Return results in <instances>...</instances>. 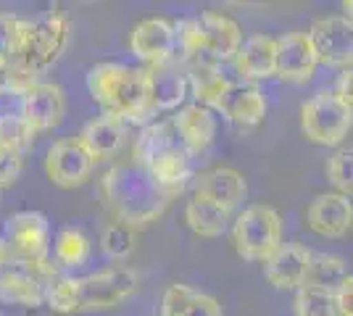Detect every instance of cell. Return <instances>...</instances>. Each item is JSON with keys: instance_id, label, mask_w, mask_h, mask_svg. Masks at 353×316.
I'll return each mask as SVG.
<instances>
[{"instance_id": "6da1fadb", "label": "cell", "mask_w": 353, "mask_h": 316, "mask_svg": "<svg viewBox=\"0 0 353 316\" xmlns=\"http://www.w3.org/2000/svg\"><path fill=\"white\" fill-rule=\"evenodd\" d=\"M101 193L117 222L140 229L159 222L179 193L153 180V174L137 161H121L101 177Z\"/></svg>"}, {"instance_id": "7a4b0ae2", "label": "cell", "mask_w": 353, "mask_h": 316, "mask_svg": "<svg viewBox=\"0 0 353 316\" xmlns=\"http://www.w3.org/2000/svg\"><path fill=\"white\" fill-rule=\"evenodd\" d=\"M88 90L92 101L105 111V116H114L119 121H145L153 116L148 108L145 69L98 63L90 69Z\"/></svg>"}, {"instance_id": "3957f363", "label": "cell", "mask_w": 353, "mask_h": 316, "mask_svg": "<svg viewBox=\"0 0 353 316\" xmlns=\"http://www.w3.org/2000/svg\"><path fill=\"white\" fill-rule=\"evenodd\" d=\"M153 174V180L182 193L185 180L190 177V153L179 143L172 121H156L145 127L134 143V158Z\"/></svg>"}, {"instance_id": "277c9868", "label": "cell", "mask_w": 353, "mask_h": 316, "mask_svg": "<svg viewBox=\"0 0 353 316\" xmlns=\"http://www.w3.org/2000/svg\"><path fill=\"white\" fill-rule=\"evenodd\" d=\"M232 245L245 261H266L282 245V219L272 206H248L235 219Z\"/></svg>"}, {"instance_id": "5b68a950", "label": "cell", "mask_w": 353, "mask_h": 316, "mask_svg": "<svg viewBox=\"0 0 353 316\" xmlns=\"http://www.w3.org/2000/svg\"><path fill=\"white\" fill-rule=\"evenodd\" d=\"M301 132L316 145H340L351 132V108L332 92H316L301 108Z\"/></svg>"}, {"instance_id": "8992f818", "label": "cell", "mask_w": 353, "mask_h": 316, "mask_svg": "<svg viewBox=\"0 0 353 316\" xmlns=\"http://www.w3.org/2000/svg\"><path fill=\"white\" fill-rule=\"evenodd\" d=\"M140 287L137 271L130 266L98 271L77 280V311H105L127 298H132Z\"/></svg>"}, {"instance_id": "52a82bcc", "label": "cell", "mask_w": 353, "mask_h": 316, "mask_svg": "<svg viewBox=\"0 0 353 316\" xmlns=\"http://www.w3.org/2000/svg\"><path fill=\"white\" fill-rule=\"evenodd\" d=\"M6 248L11 261L34 264L48 261V242H50V224L40 211H21L6 227Z\"/></svg>"}, {"instance_id": "ba28073f", "label": "cell", "mask_w": 353, "mask_h": 316, "mask_svg": "<svg viewBox=\"0 0 353 316\" xmlns=\"http://www.w3.org/2000/svg\"><path fill=\"white\" fill-rule=\"evenodd\" d=\"M92 169H95V158L79 143V137H63L45 153V174L56 187H63V190L85 185Z\"/></svg>"}, {"instance_id": "9c48e42d", "label": "cell", "mask_w": 353, "mask_h": 316, "mask_svg": "<svg viewBox=\"0 0 353 316\" xmlns=\"http://www.w3.org/2000/svg\"><path fill=\"white\" fill-rule=\"evenodd\" d=\"M66 116V95L53 82H32L19 95V119L32 135L59 127Z\"/></svg>"}, {"instance_id": "30bf717a", "label": "cell", "mask_w": 353, "mask_h": 316, "mask_svg": "<svg viewBox=\"0 0 353 316\" xmlns=\"http://www.w3.org/2000/svg\"><path fill=\"white\" fill-rule=\"evenodd\" d=\"M316 53V61L327 66H343L351 69L353 59V32L348 16H327L316 19L306 32Z\"/></svg>"}, {"instance_id": "8fae6325", "label": "cell", "mask_w": 353, "mask_h": 316, "mask_svg": "<svg viewBox=\"0 0 353 316\" xmlns=\"http://www.w3.org/2000/svg\"><path fill=\"white\" fill-rule=\"evenodd\" d=\"M130 50L150 66L172 61L176 53L174 21H169L163 16H148L143 21H137L130 34Z\"/></svg>"}, {"instance_id": "7c38bea8", "label": "cell", "mask_w": 353, "mask_h": 316, "mask_svg": "<svg viewBox=\"0 0 353 316\" xmlns=\"http://www.w3.org/2000/svg\"><path fill=\"white\" fill-rule=\"evenodd\" d=\"M316 53L306 32H290L280 40H274V74L282 82L303 85L314 76Z\"/></svg>"}, {"instance_id": "4fadbf2b", "label": "cell", "mask_w": 353, "mask_h": 316, "mask_svg": "<svg viewBox=\"0 0 353 316\" xmlns=\"http://www.w3.org/2000/svg\"><path fill=\"white\" fill-rule=\"evenodd\" d=\"M148 108L156 116L159 111H172L188 98V72L182 63H174V59L159 63V66H148Z\"/></svg>"}, {"instance_id": "5bb4252c", "label": "cell", "mask_w": 353, "mask_h": 316, "mask_svg": "<svg viewBox=\"0 0 353 316\" xmlns=\"http://www.w3.org/2000/svg\"><path fill=\"white\" fill-rule=\"evenodd\" d=\"M69 16L61 8H50L43 19L32 21V53L37 72H45L61 59V53L69 45Z\"/></svg>"}, {"instance_id": "9a60e30c", "label": "cell", "mask_w": 353, "mask_h": 316, "mask_svg": "<svg viewBox=\"0 0 353 316\" xmlns=\"http://www.w3.org/2000/svg\"><path fill=\"white\" fill-rule=\"evenodd\" d=\"M353 219L351 198L340 196V193H322L309 203L306 209V224L311 232L322 235V238H343L348 235Z\"/></svg>"}, {"instance_id": "2e32d148", "label": "cell", "mask_w": 353, "mask_h": 316, "mask_svg": "<svg viewBox=\"0 0 353 316\" xmlns=\"http://www.w3.org/2000/svg\"><path fill=\"white\" fill-rule=\"evenodd\" d=\"M216 108L232 124L248 129V127H256V124L264 121L266 98L264 92L259 90L256 85H250V82H230L227 90L221 92Z\"/></svg>"}, {"instance_id": "e0dca14e", "label": "cell", "mask_w": 353, "mask_h": 316, "mask_svg": "<svg viewBox=\"0 0 353 316\" xmlns=\"http://www.w3.org/2000/svg\"><path fill=\"white\" fill-rule=\"evenodd\" d=\"M245 193H248L245 177L232 166H214V169L203 171L195 182V196L230 211V213L245 198Z\"/></svg>"}, {"instance_id": "ac0fdd59", "label": "cell", "mask_w": 353, "mask_h": 316, "mask_svg": "<svg viewBox=\"0 0 353 316\" xmlns=\"http://www.w3.org/2000/svg\"><path fill=\"white\" fill-rule=\"evenodd\" d=\"M311 251L298 242H285L264 261L266 280L280 290H298L306 282Z\"/></svg>"}, {"instance_id": "d6986e66", "label": "cell", "mask_w": 353, "mask_h": 316, "mask_svg": "<svg viewBox=\"0 0 353 316\" xmlns=\"http://www.w3.org/2000/svg\"><path fill=\"white\" fill-rule=\"evenodd\" d=\"M172 127L188 153H203L216 137V119L211 116L206 105L198 103L179 108L172 119Z\"/></svg>"}, {"instance_id": "ffe728a7", "label": "cell", "mask_w": 353, "mask_h": 316, "mask_svg": "<svg viewBox=\"0 0 353 316\" xmlns=\"http://www.w3.org/2000/svg\"><path fill=\"white\" fill-rule=\"evenodd\" d=\"M201 34L208 43L211 53L216 56V61H230L235 59L237 48L243 45V32L237 27L235 19L219 14V11H203L201 16H195Z\"/></svg>"}, {"instance_id": "44dd1931", "label": "cell", "mask_w": 353, "mask_h": 316, "mask_svg": "<svg viewBox=\"0 0 353 316\" xmlns=\"http://www.w3.org/2000/svg\"><path fill=\"white\" fill-rule=\"evenodd\" d=\"M124 137H127V124L103 114L85 124V129L79 132V143L88 148V153L95 161H105L121 151Z\"/></svg>"}, {"instance_id": "7402d4cb", "label": "cell", "mask_w": 353, "mask_h": 316, "mask_svg": "<svg viewBox=\"0 0 353 316\" xmlns=\"http://www.w3.org/2000/svg\"><path fill=\"white\" fill-rule=\"evenodd\" d=\"M0 301L24 306V308H37L45 301V287L32 271L14 261L0 269Z\"/></svg>"}, {"instance_id": "603a6c76", "label": "cell", "mask_w": 353, "mask_h": 316, "mask_svg": "<svg viewBox=\"0 0 353 316\" xmlns=\"http://www.w3.org/2000/svg\"><path fill=\"white\" fill-rule=\"evenodd\" d=\"M235 69L237 74L248 82L269 79L274 76V37L269 34H253L237 48L235 53Z\"/></svg>"}, {"instance_id": "cb8c5ba5", "label": "cell", "mask_w": 353, "mask_h": 316, "mask_svg": "<svg viewBox=\"0 0 353 316\" xmlns=\"http://www.w3.org/2000/svg\"><path fill=\"white\" fill-rule=\"evenodd\" d=\"M161 311L163 316H221V306L206 293L188 285H172L163 293Z\"/></svg>"}, {"instance_id": "d4e9b609", "label": "cell", "mask_w": 353, "mask_h": 316, "mask_svg": "<svg viewBox=\"0 0 353 316\" xmlns=\"http://www.w3.org/2000/svg\"><path fill=\"white\" fill-rule=\"evenodd\" d=\"M185 222L198 238H221L227 222H230V211L219 209L214 203H208L203 198L192 196L185 206Z\"/></svg>"}, {"instance_id": "484cf974", "label": "cell", "mask_w": 353, "mask_h": 316, "mask_svg": "<svg viewBox=\"0 0 353 316\" xmlns=\"http://www.w3.org/2000/svg\"><path fill=\"white\" fill-rule=\"evenodd\" d=\"M351 277L348 264L340 256H327V253H311L309 271H306V282L303 287H314V290H324V293H335L343 280Z\"/></svg>"}, {"instance_id": "4316f807", "label": "cell", "mask_w": 353, "mask_h": 316, "mask_svg": "<svg viewBox=\"0 0 353 316\" xmlns=\"http://www.w3.org/2000/svg\"><path fill=\"white\" fill-rule=\"evenodd\" d=\"M188 72V85L190 92L198 98V105H214L219 103L221 92L227 90L230 79L221 74L219 66H185Z\"/></svg>"}, {"instance_id": "83f0119b", "label": "cell", "mask_w": 353, "mask_h": 316, "mask_svg": "<svg viewBox=\"0 0 353 316\" xmlns=\"http://www.w3.org/2000/svg\"><path fill=\"white\" fill-rule=\"evenodd\" d=\"M90 256V240L85 232L74 229V227H66L61 229L59 238H56V261L61 266H82Z\"/></svg>"}, {"instance_id": "f1b7e54d", "label": "cell", "mask_w": 353, "mask_h": 316, "mask_svg": "<svg viewBox=\"0 0 353 316\" xmlns=\"http://www.w3.org/2000/svg\"><path fill=\"white\" fill-rule=\"evenodd\" d=\"M134 242H137V235H134L132 227L121 224V222H111V224L103 227L101 232V248L108 258L114 261H124V258L132 256Z\"/></svg>"}, {"instance_id": "f546056e", "label": "cell", "mask_w": 353, "mask_h": 316, "mask_svg": "<svg viewBox=\"0 0 353 316\" xmlns=\"http://www.w3.org/2000/svg\"><path fill=\"white\" fill-rule=\"evenodd\" d=\"M45 301L56 314H74L77 311V280L56 277L45 290Z\"/></svg>"}, {"instance_id": "4dcf8cb0", "label": "cell", "mask_w": 353, "mask_h": 316, "mask_svg": "<svg viewBox=\"0 0 353 316\" xmlns=\"http://www.w3.org/2000/svg\"><path fill=\"white\" fill-rule=\"evenodd\" d=\"M295 316H335L332 293L314 290V287H298V295H295Z\"/></svg>"}, {"instance_id": "1f68e13d", "label": "cell", "mask_w": 353, "mask_h": 316, "mask_svg": "<svg viewBox=\"0 0 353 316\" xmlns=\"http://www.w3.org/2000/svg\"><path fill=\"white\" fill-rule=\"evenodd\" d=\"M327 177L338 187L340 196L351 198L353 193V153L351 148H340L327 164Z\"/></svg>"}, {"instance_id": "d6a6232c", "label": "cell", "mask_w": 353, "mask_h": 316, "mask_svg": "<svg viewBox=\"0 0 353 316\" xmlns=\"http://www.w3.org/2000/svg\"><path fill=\"white\" fill-rule=\"evenodd\" d=\"M32 132L27 129V124L19 119V114H3L0 116V145L14 148L19 153H27L32 148Z\"/></svg>"}, {"instance_id": "836d02e7", "label": "cell", "mask_w": 353, "mask_h": 316, "mask_svg": "<svg viewBox=\"0 0 353 316\" xmlns=\"http://www.w3.org/2000/svg\"><path fill=\"white\" fill-rule=\"evenodd\" d=\"M21 166H24V153L0 145V187L14 185L21 174Z\"/></svg>"}, {"instance_id": "e575fe53", "label": "cell", "mask_w": 353, "mask_h": 316, "mask_svg": "<svg viewBox=\"0 0 353 316\" xmlns=\"http://www.w3.org/2000/svg\"><path fill=\"white\" fill-rule=\"evenodd\" d=\"M353 277H345L343 285L332 293V308L335 316H353Z\"/></svg>"}, {"instance_id": "d590c367", "label": "cell", "mask_w": 353, "mask_h": 316, "mask_svg": "<svg viewBox=\"0 0 353 316\" xmlns=\"http://www.w3.org/2000/svg\"><path fill=\"white\" fill-rule=\"evenodd\" d=\"M351 90H353V72H351V69H343V74L338 76V87L332 90V95L338 98L340 103H345L348 108H351V105H353Z\"/></svg>"}]
</instances>
